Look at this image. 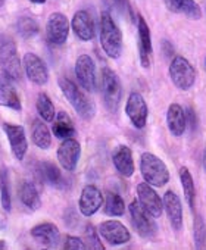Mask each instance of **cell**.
<instances>
[{
    "instance_id": "f546056e",
    "label": "cell",
    "mask_w": 206,
    "mask_h": 250,
    "mask_svg": "<svg viewBox=\"0 0 206 250\" xmlns=\"http://www.w3.org/2000/svg\"><path fill=\"white\" fill-rule=\"evenodd\" d=\"M103 5H105L106 12H109L111 15L115 14L125 20L134 18V14H133V9L128 0H103Z\"/></svg>"
},
{
    "instance_id": "e575fe53",
    "label": "cell",
    "mask_w": 206,
    "mask_h": 250,
    "mask_svg": "<svg viewBox=\"0 0 206 250\" xmlns=\"http://www.w3.org/2000/svg\"><path fill=\"white\" fill-rule=\"evenodd\" d=\"M84 243H85L87 249H91V250H103L105 249V246L100 243L99 234L93 225H87V228L84 231Z\"/></svg>"
},
{
    "instance_id": "d6a6232c",
    "label": "cell",
    "mask_w": 206,
    "mask_h": 250,
    "mask_svg": "<svg viewBox=\"0 0 206 250\" xmlns=\"http://www.w3.org/2000/svg\"><path fill=\"white\" fill-rule=\"evenodd\" d=\"M17 31L22 39H33L39 34V24L30 17H21L17 22Z\"/></svg>"
},
{
    "instance_id": "b9f144b4",
    "label": "cell",
    "mask_w": 206,
    "mask_h": 250,
    "mask_svg": "<svg viewBox=\"0 0 206 250\" xmlns=\"http://www.w3.org/2000/svg\"><path fill=\"white\" fill-rule=\"evenodd\" d=\"M5 2H6V0H0V8H2V6L5 5Z\"/></svg>"
},
{
    "instance_id": "7c38bea8",
    "label": "cell",
    "mask_w": 206,
    "mask_h": 250,
    "mask_svg": "<svg viewBox=\"0 0 206 250\" xmlns=\"http://www.w3.org/2000/svg\"><path fill=\"white\" fill-rule=\"evenodd\" d=\"M75 75L80 85L85 91H94L97 85L96 80V66L93 59L88 55H80L75 62Z\"/></svg>"
},
{
    "instance_id": "74e56055",
    "label": "cell",
    "mask_w": 206,
    "mask_h": 250,
    "mask_svg": "<svg viewBox=\"0 0 206 250\" xmlns=\"http://www.w3.org/2000/svg\"><path fill=\"white\" fill-rule=\"evenodd\" d=\"M185 118H187V125H190L191 131L196 130V127H197V118H196V112H194L193 107H188V109H187Z\"/></svg>"
},
{
    "instance_id": "f1b7e54d",
    "label": "cell",
    "mask_w": 206,
    "mask_h": 250,
    "mask_svg": "<svg viewBox=\"0 0 206 250\" xmlns=\"http://www.w3.org/2000/svg\"><path fill=\"white\" fill-rule=\"evenodd\" d=\"M178 177H180V181H181V187H183V191H184L185 202L188 203L190 209L194 210V205H196V187H194V181H193V177H191L188 168L187 167H181L180 171H178Z\"/></svg>"
},
{
    "instance_id": "4dcf8cb0",
    "label": "cell",
    "mask_w": 206,
    "mask_h": 250,
    "mask_svg": "<svg viewBox=\"0 0 206 250\" xmlns=\"http://www.w3.org/2000/svg\"><path fill=\"white\" fill-rule=\"evenodd\" d=\"M36 106H37V112H39V115L41 116L43 121L52 122L55 119V116H56L55 106H53L52 100L49 99V96L46 93H40L39 94L37 102H36Z\"/></svg>"
},
{
    "instance_id": "603a6c76",
    "label": "cell",
    "mask_w": 206,
    "mask_h": 250,
    "mask_svg": "<svg viewBox=\"0 0 206 250\" xmlns=\"http://www.w3.org/2000/svg\"><path fill=\"white\" fill-rule=\"evenodd\" d=\"M0 104L6 106L9 109H14V110H18V112L22 107L18 91L12 84V78H9L5 74L0 77Z\"/></svg>"
},
{
    "instance_id": "2e32d148",
    "label": "cell",
    "mask_w": 206,
    "mask_h": 250,
    "mask_svg": "<svg viewBox=\"0 0 206 250\" xmlns=\"http://www.w3.org/2000/svg\"><path fill=\"white\" fill-rule=\"evenodd\" d=\"M103 202H105V199H103L102 191L96 186L88 184L82 188L80 200H78L80 212L84 216H91L103 206Z\"/></svg>"
},
{
    "instance_id": "e0dca14e",
    "label": "cell",
    "mask_w": 206,
    "mask_h": 250,
    "mask_svg": "<svg viewBox=\"0 0 206 250\" xmlns=\"http://www.w3.org/2000/svg\"><path fill=\"white\" fill-rule=\"evenodd\" d=\"M137 30H139V53H140V62L143 68H149L152 63V36L149 25L143 17H139L137 20Z\"/></svg>"
},
{
    "instance_id": "ffe728a7",
    "label": "cell",
    "mask_w": 206,
    "mask_h": 250,
    "mask_svg": "<svg viewBox=\"0 0 206 250\" xmlns=\"http://www.w3.org/2000/svg\"><path fill=\"white\" fill-rule=\"evenodd\" d=\"M112 162L117 168V171L125 177L130 178L134 174L136 165H134V159H133V152L128 146H118L114 153H112Z\"/></svg>"
},
{
    "instance_id": "836d02e7",
    "label": "cell",
    "mask_w": 206,
    "mask_h": 250,
    "mask_svg": "<svg viewBox=\"0 0 206 250\" xmlns=\"http://www.w3.org/2000/svg\"><path fill=\"white\" fill-rule=\"evenodd\" d=\"M193 238L196 249H203L206 244V225L200 215H196L194 225H193Z\"/></svg>"
},
{
    "instance_id": "9c48e42d",
    "label": "cell",
    "mask_w": 206,
    "mask_h": 250,
    "mask_svg": "<svg viewBox=\"0 0 206 250\" xmlns=\"http://www.w3.org/2000/svg\"><path fill=\"white\" fill-rule=\"evenodd\" d=\"M125 112L136 128L142 130L146 127L149 109H147V103H146L144 97L140 93L134 91L128 96V100L125 103Z\"/></svg>"
},
{
    "instance_id": "cb8c5ba5",
    "label": "cell",
    "mask_w": 206,
    "mask_h": 250,
    "mask_svg": "<svg viewBox=\"0 0 206 250\" xmlns=\"http://www.w3.org/2000/svg\"><path fill=\"white\" fill-rule=\"evenodd\" d=\"M166 8L174 12L187 17L188 20H200L202 18V9L194 2V0H164Z\"/></svg>"
},
{
    "instance_id": "6da1fadb",
    "label": "cell",
    "mask_w": 206,
    "mask_h": 250,
    "mask_svg": "<svg viewBox=\"0 0 206 250\" xmlns=\"http://www.w3.org/2000/svg\"><path fill=\"white\" fill-rule=\"evenodd\" d=\"M100 44L109 58L118 59L123 53V33L109 12L100 17Z\"/></svg>"
},
{
    "instance_id": "484cf974",
    "label": "cell",
    "mask_w": 206,
    "mask_h": 250,
    "mask_svg": "<svg viewBox=\"0 0 206 250\" xmlns=\"http://www.w3.org/2000/svg\"><path fill=\"white\" fill-rule=\"evenodd\" d=\"M18 196H20L21 202L27 208H30L33 210H36V209H39L41 206L40 194H39L36 186L33 183H30V181H21L20 183V186H18Z\"/></svg>"
},
{
    "instance_id": "60d3db41",
    "label": "cell",
    "mask_w": 206,
    "mask_h": 250,
    "mask_svg": "<svg viewBox=\"0 0 206 250\" xmlns=\"http://www.w3.org/2000/svg\"><path fill=\"white\" fill-rule=\"evenodd\" d=\"M0 249H6V243L2 240V241H0Z\"/></svg>"
},
{
    "instance_id": "4fadbf2b",
    "label": "cell",
    "mask_w": 206,
    "mask_h": 250,
    "mask_svg": "<svg viewBox=\"0 0 206 250\" xmlns=\"http://www.w3.org/2000/svg\"><path fill=\"white\" fill-rule=\"evenodd\" d=\"M56 155H58L59 165L65 171L72 172V171H75V168L78 165V161H80V156H81V146L72 137L71 139H65L61 143Z\"/></svg>"
},
{
    "instance_id": "52a82bcc",
    "label": "cell",
    "mask_w": 206,
    "mask_h": 250,
    "mask_svg": "<svg viewBox=\"0 0 206 250\" xmlns=\"http://www.w3.org/2000/svg\"><path fill=\"white\" fill-rule=\"evenodd\" d=\"M131 224L137 234L143 238H153L158 232V227L155 218L139 203V200H133L128 206Z\"/></svg>"
},
{
    "instance_id": "5b68a950",
    "label": "cell",
    "mask_w": 206,
    "mask_h": 250,
    "mask_svg": "<svg viewBox=\"0 0 206 250\" xmlns=\"http://www.w3.org/2000/svg\"><path fill=\"white\" fill-rule=\"evenodd\" d=\"M100 90L106 107L115 113L120 107L121 97H123V87L118 75L111 68H103L100 77Z\"/></svg>"
},
{
    "instance_id": "8d00e7d4",
    "label": "cell",
    "mask_w": 206,
    "mask_h": 250,
    "mask_svg": "<svg viewBox=\"0 0 206 250\" xmlns=\"http://www.w3.org/2000/svg\"><path fill=\"white\" fill-rule=\"evenodd\" d=\"M63 249H66V250H84V249H87V246H85L82 238L68 235L66 241L63 243Z\"/></svg>"
},
{
    "instance_id": "ab89813d",
    "label": "cell",
    "mask_w": 206,
    "mask_h": 250,
    "mask_svg": "<svg viewBox=\"0 0 206 250\" xmlns=\"http://www.w3.org/2000/svg\"><path fill=\"white\" fill-rule=\"evenodd\" d=\"M203 171L206 172V150L203 152Z\"/></svg>"
},
{
    "instance_id": "f35d334b",
    "label": "cell",
    "mask_w": 206,
    "mask_h": 250,
    "mask_svg": "<svg viewBox=\"0 0 206 250\" xmlns=\"http://www.w3.org/2000/svg\"><path fill=\"white\" fill-rule=\"evenodd\" d=\"M31 3H36V5H43V3H46V0H30Z\"/></svg>"
},
{
    "instance_id": "d6986e66",
    "label": "cell",
    "mask_w": 206,
    "mask_h": 250,
    "mask_svg": "<svg viewBox=\"0 0 206 250\" xmlns=\"http://www.w3.org/2000/svg\"><path fill=\"white\" fill-rule=\"evenodd\" d=\"M162 200L171 227L174 228V231H180L183 228V206L180 197L174 191H166Z\"/></svg>"
},
{
    "instance_id": "7bdbcfd3",
    "label": "cell",
    "mask_w": 206,
    "mask_h": 250,
    "mask_svg": "<svg viewBox=\"0 0 206 250\" xmlns=\"http://www.w3.org/2000/svg\"><path fill=\"white\" fill-rule=\"evenodd\" d=\"M205 65H206V58H205Z\"/></svg>"
},
{
    "instance_id": "1f68e13d",
    "label": "cell",
    "mask_w": 206,
    "mask_h": 250,
    "mask_svg": "<svg viewBox=\"0 0 206 250\" xmlns=\"http://www.w3.org/2000/svg\"><path fill=\"white\" fill-rule=\"evenodd\" d=\"M125 212L124 199L117 193H108L105 202V213L109 216H123Z\"/></svg>"
},
{
    "instance_id": "7402d4cb",
    "label": "cell",
    "mask_w": 206,
    "mask_h": 250,
    "mask_svg": "<svg viewBox=\"0 0 206 250\" xmlns=\"http://www.w3.org/2000/svg\"><path fill=\"white\" fill-rule=\"evenodd\" d=\"M31 235L44 247H56L59 244V229L52 222H41L31 229Z\"/></svg>"
},
{
    "instance_id": "277c9868",
    "label": "cell",
    "mask_w": 206,
    "mask_h": 250,
    "mask_svg": "<svg viewBox=\"0 0 206 250\" xmlns=\"http://www.w3.org/2000/svg\"><path fill=\"white\" fill-rule=\"evenodd\" d=\"M140 171L144 181L153 187H164L169 181V171L165 162L153 153H143L140 158Z\"/></svg>"
},
{
    "instance_id": "3957f363",
    "label": "cell",
    "mask_w": 206,
    "mask_h": 250,
    "mask_svg": "<svg viewBox=\"0 0 206 250\" xmlns=\"http://www.w3.org/2000/svg\"><path fill=\"white\" fill-rule=\"evenodd\" d=\"M0 68L5 75L12 80H21L22 63L18 55L15 42L9 36H0Z\"/></svg>"
},
{
    "instance_id": "9a60e30c",
    "label": "cell",
    "mask_w": 206,
    "mask_h": 250,
    "mask_svg": "<svg viewBox=\"0 0 206 250\" xmlns=\"http://www.w3.org/2000/svg\"><path fill=\"white\" fill-rule=\"evenodd\" d=\"M3 130H5V134L11 145L12 153L15 155V158L18 161H22L28 150V142H27L24 127L22 125H15V124H5Z\"/></svg>"
},
{
    "instance_id": "30bf717a",
    "label": "cell",
    "mask_w": 206,
    "mask_h": 250,
    "mask_svg": "<svg viewBox=\"0 0 206 250\" xmlns=\"http://www.w3.org/2000/svg\"><path fill=\"white\" fill-rule=\"evenodd\" d=\"M22 65H24L27 78L33 84L44 85L49 81V69H47L44 61L40 56H37L36 53H31V52L25 53Z\"/></svg>"
},
{
    "instance_id": "d4e9b609",
    "label": "cell",
    "mask_w": 206,
    "mask_h": 250,
    "mask_svg": "<svg viewBox=\"0 0 206 250\" xmlns=\"http://www.w3.org/2000/svg\"><path fill=\"white\" fill-rule=\"evenodd\" d=\"M31 139L34 145L43 150L49 149L52 145V134L43 119H34L31 124Z\"/></svg>"
},
{
    "instance_id": "8992f818",
    "label": "cell",
    "mask_w": 206,
    "mask_h": 250,
    "mask_svg": "<svg viewBox=\"0 0 206 250\" xmlns=\"http://www.w3.org/2000/svg\"><path fill=\"white\" fill-rule=\"evenodd\" d=\"M169 77L174 85L183 91L190 90L196 81V71L191 63L183 56H174L169 63Z\"/></svg>"
},
{
    "instance_id": "ba28073f",
    "label": "cell",
    "mask_w": 206,
    "mask_h": 250,
    "mask_svg": "<svg viewBox=\"0 0 206 250\" xmlns=\"http://www.w3.org/2000/svg\"><path fill=\"white\" fill-rule=\"evenodd\" d=\"M71 24L68 18L61 12L50 14L47 24H46V37L47 42L53 46H62L69 36Z\"/></svg>"
},
{
    "instance_id": "5bb4252c",
    "label": "cell",
    "mask_w": 206,
    "mask_h": 250,
    "mask_svg": "<svg viewBox=\"0 0 206 250\" xmlns=\"http://www.w3.org/2000/svg\"><path fill=\"white\" fill-rule=\"evenodd\" d=\"M137 200L139 203L153 216L159 218L164 212V200L147 183H140L137 186Z\"/></svg>"
},
{
    "instance_id": "ac0fdd59",
    "label": "cell",
    "mask_w": 206,
    "mask_h": 250,
    "mask_svg": "<svg viewBox=\"0 0 206 250\" xmlns=\"http://www.w3.org/2000/svg\"><path fill=\"white\" fill-rule=\"evenodd\" d=\"M72 31L82 42H90L94 39V21L87 11H78L72 17L71 22Z\"/></svg>"
},
{
    "instance_id": "44dd1931",
    "label": "cell",
    "mask_w": 206,
    "mask_h": 250,
    "mask_svg": "<svg viewBox=\"0 0 206 250\" xmlns=\"http://www.w3.org/2000/svg\"><path fill=\"white\" fill-rule=\"evenodd\" d=\"M166 125L174 137H181L187 128V118L184 109L178 103H172L166 112Z\"/></svg>"
},
{
    "instance_id": "7a4b0ae2",
    "label": "cell",
    "mask_w": 206,
    "mask_h": 250,
    "mask_svg": "<svg viewBox=\"0 0 206 250\" xmlns=\"http://www.w3.org/2000/svg\"><path fill=\"white\" fill-rule=\"evenodd\" d=\"M58 83H59V87H61L63 96L66 97L69 104L75 109L78 116L85 121H90L96 113V106L91 102V99L75 83H72L71 80H68L65 77L59 78Z\"/></svg>"
},
{
    "instance_id": "4316f807",
    "label": "cell",
    "mask_w": 206,
    "mask_h": 250,
    "mask_svg": "<svg viewBox=\"0 0 206 250\" xmlns=\"http://www.w3.org/2000/svg\"><path fill=\"white\" fill-rule=\"evenodd\" d=\"M52 131L58 139H62V140L71 139L72 136H75V127L72 124V119L69 118L66 112H59L55 116Z\"/></svg>"
},
{
    "instance_id": "d590c367",
    "label": "cell",
    "mask_w": 206,
    "mask_h": 250,
    "mask_svg": "<svg viewBox=\"0 0 206 250\" xmlns=\"http://www.w3.org/2000/svg\"><path fill=\"white\" fill-rule=\"evenodd\" d=\"M0 199H2V206L6 212H11L12 209V200H11V193H9V187H8V181L6 178H3L2 181V188H0Z\"/></svg>"
},
{
    "instance_id": "83f0119b",
    "label": "cell",
    "mask_w": 206,
    "mask_h": 250,
    "mask_svg": "<svg viewBox=\"0 0 206 250\" xmlns=\"http://www.w3.org/2000/svg\"><path fill=\"white\" fill-rule=\"evenodd\" d=\"M39 175L44 183H47L53 187H62L63 186V177H62L59 168L52 162L39 164Z\"/></svg>"
},
{
    "instance_id": "8fae6325",
    "label": "cell",
    "mask_w": 206,
    "mask_h": 250,
    "mask_svg": "<svg viewBox=\"0 0 206 250\" xmlns=\"http://www.w3.org/2000/svg\"><path fill=\"white\" fill-rule=\"evenodd\" d=\"M99 234L112 246L125 244L131 240V234L127 229V227L123 222L115 221V219L103 221L99 225Z\"/></svg>"
}]
</instances>
